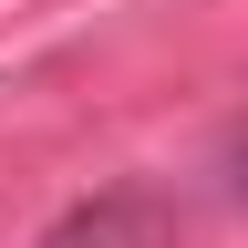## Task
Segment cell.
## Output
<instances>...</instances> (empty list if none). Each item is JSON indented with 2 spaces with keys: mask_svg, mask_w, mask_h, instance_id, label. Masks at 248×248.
<instances>
[{
  "mask_svg": "<svg viewBox=\"0 0 248 248\" xmlns=\"http://www.w3.org/2000/svg\"><path fill=\"white\" fill-rule=\"evenodd\" d=\"M31 248H176V207L155 186H93L52 217Z\"/></svg>",
  "mask_w": 248,
  "mask_h": 248,
  "instance_id": "obj_1",
  "label": "cell"
},
{
  "mask_svg": "<svg viewBox=\"0 0 248 248\" xmlns=\"http://www.w3.org/2000/svg\"><path fill=\"white\" fill-rule=\"evenodd\" d=\"M217 197H228V207H248V114L217 135Z\"/></svg>",
  "mask_w": 248,
  "mask_h": 248,
  "instance_id": "obj_2",
  "label": "cell"
}]
</instances>
